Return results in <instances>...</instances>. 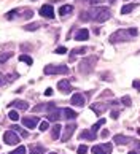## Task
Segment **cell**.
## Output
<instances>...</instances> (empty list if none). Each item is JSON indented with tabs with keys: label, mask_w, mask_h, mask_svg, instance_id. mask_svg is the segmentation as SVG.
Segmentation results:
<instances>
[{
	"label": "cell",
	"mask_w": 140,
	"mask_h": 154,
	"mask_svg": "<svg viewBox=\"0 0 140 154\" xmlns=\"http://www.w3.org/2000/svg\"><path fill=\"white\" fill-rule=\"evenodd\" d=\"M110 2H112V3H113V2H115V0H110Z\"/></svg>",
	"instance_id": "obj_41"
},
{
	"label": "cell",
	"mask_w": 140,
	"mask_h": 154,
	"mask_svg": "<svg viewBox=\"0 0 140 154\" xmlns=\"http://www.w3.org/2000/svg\"><path fill=\"white\" fill-rule=\"evenodd\" d=\"M57 89H59L62 94H70L72 92V86H70V83L67 81V79H61V81L57 83Z\"/></svg>",
	"instance_id": "obj_7"
},
{
	"label": "cell",
	"mask_w": 140,
	"mask_h": 154,
	"mask_svg": "<svg viewBox=\"0 0 140 154\" xmlns=\"http://www.w3.org/2000/svg\"><path fill=\"white\" fill-rule=\"evenodd\" d=\"M10 154H26V146H18L14 151H11Z\"/></svg>",
	"instance_id": "obj_28"
},
{
	"label": "cell",
	"mask_w": 140,
	"mask_h": 154,
	"mask_svg": "<svg viewBox=\"0 0 140 154\" xmlns=\"http://www.w3.org/2000/svg\"><path fill=\"white\" fill-rule=\"evenodd\" d=\"M46 129H48V122H42V124H40V130H42V132H45Z\"/></svg>",
	"instance_id": "obj_34"
},
{
	"label": "cell",
	"mask_w": 140,
	"mask_h": 154,
	"mask_svg": "<svg viewBox=\"0 0 140 154\" xmlns=\"http://www.w3.org/2000/svg\"><path fill=\"white\" fill-rule=\"evenodd\" d=\"M72 105L75 106H83L84 105V97L81 94H73L72 95Z\"/></svg>",
	"instance_id": "obj_12"
},
{
	"label": "cell",
	"mask_w": 140,
	"mask_h": 154,
	"mask_svg": "<svg viewBox=\"0 0 140 154\" xmlns=\"http://www.w3.org/2000/svg\"><path fill=\"white\" fill-rule=\"evenodd\" d=\"M91 110L96 111L97 115H102V113L107 110V103H92L91 105Z\"/></svg>",
	"instance_id": "obj_14"
},
{
	"label": "cell",
	"mask_w": 140,
	"mask_h": 154,
	"mask_svg": "<svg viewBox=\"0 0 140 154\" xmlns=\"http://www.w3.org/2000/svg\"><path fill=\"white\" fill-rule=\"evenodd\" d=\"M134 145H135V148H137V151L140 152V143H137V141H134Z\"/></svg>",
	"instance_id": "obj_39"
},
{
	"label": "cell",
	"mask_w": 140,
	"mask_h": 154,
	"mask_svg": "<svg viewBox=\"0 0 140 154\" xmlns=\"http://www.w3.org/2000/svg\"><path fill=\"white\" fill-rule=\"evenodd\" d=\"M134 88H135V89H140V81H137V79H135V81H134Z\"/></svg>",
	"instance_id": "obj_36"
},
{
	"label": "cell",
	"mask_w": 140,
	"mask_h": 154,
	"mask_svg": "<svg viewBox=\"0 0 140 154\" xmlns=\"http://www.w3.org/2000/svg\"><path fill=\"white\" fill-rule=\"evenodd\" d=\"M43 152H45V149H43L42 146H37V145H35V146L30 148V152H29V154H43Z\"/></svg>",
	"instance_id": "obj_23"
},
{
	"label": "cell",
	"mask_w": 140,
	"mask_h": 154,
	"mask_svg": "<svg viewBox=\"0 0 140 154\" xmlns=\"http://www.w3.org/2000/svg\"><path fill=\"white\" fill-rule=\"evenodd\" d=\"M61 115H62V110H52L48 115V121H59L62 118Z\"/></svg>",
	"instance_id": "obj_15"
},
{
	"label": "cell",
	"mask_w": 140,
	"mask_h": 154,
	"mask_svg": "<svg viewBox=\"0 0 140 154\" xmlns=\"http://www.w3.org/2000/svg\"><path fill=\"white\" fill-rule=\"evenodd\" d=\"M137 8V3H129V5H124V7L121 8V14H129L132 13L134 10Z\"/></svg>",
	"instance_id": "obj_18"
},
{
	"label": "cell",
	"mask_w": 140,
	"mask_h": 154,
	"mask_svg": "<svg viewBox=\"0 0 140 154\" xmlns=\"http://www.w3.org/2000/svg\"><path fill=\"white\" fill-rule=\"evenodd\" d=\"M113 141L116 145H127V143H134V138H131V137H124V135H115Z\"/></svg>",
	"instance_id": "obj_9"
},
{
	"label": "cell",
	"mask_w": 140,
	"mask_h": 154,
	"mask_svg": "<svg viewBox=\"0 0 140 154\" xmlns=\"http://www.w3.org/2000/svg\"><path fill=\"white\" fill-rule=\"evenodd\" d=\"M45 95H48V97H49V95H52V89H51V88H48V89L45 91Z\"/></svg>",
	"instance_id": "obj_35"
},
{
	"label": "cell",
	"mask_w": 140,
	"mask_h": 154,
	"mask_svg": "<svg viewBox=\"0 0 140 154\" xmlns=\"http://www.w3.org/2000/svg\"><path fill=\"white\" fill-rule=\"evenodd\" d=\"M118 115H119L118 111H113V113H112V118H113V119H116V118H118Z\"/></svg>",
	"instance_id": "obj_37"
},
{
	"label": "cell",
	"mask_w": 140,
	"mask_h": 154,
	"mask_svg": "<svg viewBox=\"0 0 140 154\" xmlns=\"http://www.w3.org/2000/svg\"><path fill=\"white\" fill-rule=\"evenodd\" d=\"M11 105L16 106L18 110H29V103H27L26 100H14Z\"/></svg>",
	"instance_id": "obj_16"
},
{
	"label": "cell",
	"mask_w": 140,
	"mask_h": 154,
	"mask_svg": "<svg viewBox=\"0 0 140 154\" xmlns=\"http://www.w3.org/2000/svg\"><path fill=\"white\" fill-rule=\"evenodd\" d=\"M19 60H21V62H26L27 65H32V59L29 57V56H26V54H22V56H19Z\"/></svg>",
	"instance_id": "obj_27"
},
{
	"label": "cell",
	"mask_w": 140,
	"mask_h": 154,
	"mask_svg": "<svg viewBox=\"0 0 140 154\" xmlns=\"http://www.w3.org/2000/svg\"><path fill=\"white\" fill-rule=\"evenodd\" d=\"M113 145L112 143H103V145H96L92 146V154H112Z\"/></svg>",
	"instance_id": "obj_4"
},
{
	"label": "cell",
	"mask_w": 140,
	"mask_h": 154,
	"mask_svg": "<svg viewBox=\"0 0 140 154\" xmlns=\"http://www.w3.org/2000/svg\"><path fill=\"white\" fill-rule=\"evenodd\" d=\"M129 154H137V152H135V151H131V152H129Z\"/></svg>",
	"instance_id": "obj_40"
},
{
	"label": "cell",
	"mask_w": 140,
	"mask_h": 154,
	"mask_svg": "<svg viewBox=\"0 0 140 154\" xmlns=\"http://www.w3.org/2000/svg\"><path fill=\"white\" fill-rule=\"evenodd\" d=\"M40 14L43 16V18H54V10H52L51 5H43L42 8H40Z\"/></svg>",
	"instance_id": "obj_8"
},
{
	"label": "cell",
	"mask_w": 140,
	"mask_h": 154,
	"mask_svg": "<svg viewBox=\"0 0 140 154\" xmlns=\"http://www.w3.org/2000/svg\"><path fill=\"white\" fill-rule=\"evenodd\" d=\"M62 116L67 118V119H75V118H77V113H75L73 110H70V108H64V110H62Z\"/></svg>",
	"instance_id": "obj_19"
},
{
	"label": "cell",
	"mask_w": 140,
	"mask_h": 154,
	"mask_svg": "<svg viewBox=\"0 0 140 154\" xmlns=\"http://www.w3.org/2000/svg\"><path fill=\"white\" fill-rule=\"evenodd\" d=\"M61 129H62V127H61L59 124H54V125L51 127V137H52V140H57V138H59Z\"/></svg>",
	"instance_id": "obj_17"
},
{
	"label": "cell",
	"mask_w": 140,
	"mask_h": 154,
	"mask_svg": "<svg viewBox=\"0 0 140 154\" xmlns=\"http://www.w3.org/2000/svg\"><path fill=\"white\" fill-rule=\"evenodd\" d=\"M45 75H65L68 68L65 65H46L43 68Z\"/></svg>",
	"instance_id": "obj_3"
},
{
	"label": "cell",
	"mask_w": 140,
	"mask_h": 154,
	"mask_svg": "<svg viewBox=\"0 0 140 154\" xmlns=\"http://www.w3.org/2000/svg\"><path fill=\"white\" fill-rule=\"evenodd\" d=\"M103 124H105V119H99V121H97V122H96V124L91 127V130H92V132H97V130H99V127H102Z\"/></svg>",
	"instance_id": "obj_24"
},
{
	"label": "cell",
	"mask_w": 140,
	"mask_h": 154,
	"mask_svg": "<svg viewBox=\"0 0 140 154\" xmlns=\"http://www.w3.org/2000/svg\"><path fill=\"white\" fill-rule=\"evenodd\" d=\"M13 130H14V132H19V134H21L22 137H24V138H27V137H29V134L26 132L24 129H21L19 125H13Z\"/></svg>",
	"instance_id": "obj_25"
},
{
	"label": "cell",
	"mask_w": 140,
	"mask_h": 154,
	"mask_svg": "<svg viewBox=\"0 0 140 154\" xmlns=\"http://www.w3.org/2000/svg\"><path fill=\"white\" fill-rule=\"evenodd\" d=\"M3 141L7 145H18L19 143V137L16 135L14 130H8V132H5V135H3Z\"/></svg>",
	"instance_id": "obj_6"
},
{
	"label": "cell",
	"mask_w": 140,
	"mask_h": 154,
	"mask_svg": "<svg viewBox=\"0 0 140 154\" xmlns=\"http://www.w3.org/2000/svg\"><path fill=\"white\" fill-rule=\"evenodd\" d=\"M86 51H88V48H75L73 51H72V54H70V60H73L75 59V56H77V54H84L86 53Z\"/></svg>",
	"instance_id": "obj_22"
},
{
	"label": "cell",
	"mask_w": 140,
	"mask_h": 154,
	"mask_svg": "<svg viewBox=\"0 0 140 154\" xmlns=\"http://www.w3.org/2000/svg\"><path fill=\"white\" fill-rule=\"evenodd\" d=\"M38 24H30V26H26V30H37L38 29Z\"/></svg>",
	"instance_id": "obj_32"
},
{
	"label": "cell",
	"mask_w": 140,
	"mask_h": 154,
	"mask_svg": "<svg viewBox=\"0 0 140 154\" xmlns=\"http://www.w3.org/2000/svg\"><path fill=\"white\" fill-rule=\"evenodd\" d=\"M137 29H121L118 32H115L110 37V43H119V42H127L132 37H137Z\"/></svg>",
	"instance_id": "obj_2"
},
{
	"label": "cell",
	"mask_w": 140,
	"mask_h": 154,
	"mask_svg": "<svg viewBox=\"0 0 140 154\" xmlns=\"http://www.w3.org/2000/svg\"><path fill=\"white\" fill-rule=\"evenodd\" d=\"M88 37H89V30L88 29H80L77 33H75V40H78V42L88 40Z\"/></svg>",
	"instance_id": "obj_13"
},
{
	"label": "cell",
	"mask_w": 140,
	"mask_h": 154,
	"mask_svg": "<svg viewBox=\"0 0 140 154\" xmlns=\"http://www.w3.org/2000/svg\"><path fill=\"white\" fill-rule=\"evenodd\" d=\"M22 124H24L27 129H35V125L38 124V118L37 116L35 118H24L22 119Z\"/></svg>",
	"instance_id": "obj_10"
},
{
	"label": "cell",
	"mask_w": 140,
	"mask_h": 154,
	"mask_svg": "<svg viewBox=\"0 0 140 154\" xmlns=\"http://www.w3.org/2000/svg\"><path fill=\"white\" fill-rule=\"evenodd\" d=\"M56 53H57V54H64V53H67V49L64 48V46H59V48L56 49Z\"/></svg>",
	"instance_id": "obj_33"
},
{
	"label": "cell",
	"mask_w": 140,
	"mask_h": 154,
	"mask_svg": "<svg viewBox=\"0 0 140 154\" xmlns=\"http://www.w3.org/2000/svg\"><path fill=\"white\" fill-rule=\"evenodd\" d=\"M121 102H122L126 106H129V105H131V97H129V95H124V97L121 99Z\"/></svg>",
	"instance_id": "obj_30"
},
{
	"label": "cell",
	"mask_w": 140,
	"mask_h": 154,
	"mask_svg": "<svg viewBox=\"0 0 140 154\" xmlns=\"http://www.w3.org/2000/svg\"><path fill=\"white\" fill-rule=\"evenodd\" d=\"M11 56H13V53H5V54H2V56H0V64H5V62H7Z\"/></svg>",
	"instance_id": "obj_26"
},
{
	"label": "cell",
	"mask_w": 140,
	"mask_h": 154,
	"mask_svg": "<svg viewBox=\"0 0 140 154\" xmlns=\"http://www.w3.org/2000/svg\"><path fill=\"white\" fill-rule=\"evenodd\" d=\"M73 11V7L72 5H64V7H61L59 8V13L62 14V16H67V14H70Z\"/></svg>",
	"instance_id": "obj_20"
},
{
	"label": "cell",
	"mask_w": 140,
	"mask_h": 154,
	"mask_svg": "<svg viewBox=\"0 0 140 154\" xmlns=\"http://www.w3.org/2000/svg\"><path fill=\"white\" fill-rule=\"evenodd\" d=\"M96 60L97 57H94L92 56L91 59H84L83 62L80 64V70L83 72V73H88V72H92V68H94V64H96Z\"/></svg>",
	"instance_id": "obj_5"
},
{
	"label": "cell",
	"mask_w": 140,
	"mask_h": 154,
	"mask_svg": "<svg viewBox=\"0 0 140 154\" xmlns=\"http://www.w3.org/2000/svg\"><path fill=\"white\" fill-rule=\"evenodd\" d=\"M81 138H88V140H96V132H92V130H84V132H81Z\"/></svg>",
	"instance_id": "obj_21"
},
{
	"label": "cell",
	"mask_w": 140,
	"mask_h": 154,
	"mask_svg": "<svg viewBox=\"0 0 140 154\" xmlns=\"http://www.w3.org/2000/svg\"><path fill=\"white\" fill-rule=\"evenodd\" d=\"M8 118L11 119V121H18V119H19V115H18V111H10Z\"/></svg>",
	"instance_id": "obj_29"
},
{
	"label": "cell",
	"mask_w": 140,
	"mask_h": 154,
	"mask_svg": "<svg viewBox=\"0 0 140 154\" xmlns=\"http://www.w3.org/2000/svg\"><path fill=\"white\" fill-rule=\"evenodd\" d=\"M75 129H77V125H75V124H68L65 127V132H64V135H62V141H67L70 137H72V134L75 132Z\"/></svg>",
	"instance_id": "obj_11"
},
{
	"label": "cell",
	"mask_w": 140,
	"mask_h": 154,
	"mask_svg": "<svg viewBox=\"0 0 140 154\" xmlns=\"http://www.w3.org/2000/svg\"><path fill=\"white\" fill-rule=\"evenodd\" d=\"M0 84H5V79H3V75L0 73Z\"/></svg>",
	"instance_id": "obj_38"
},
{
	"label": "cell",
	"mask_w": 140,
	"mask_h": 154,
	"mask_svg": "<svg viewBox=\"0 0 140 154\" xmlns=\"http://www.w3.org/2000/svg\"><path fill=\"white\" fill-rule=\"evenodd\" d=\"M110 13L108 8H102V7H97V8H91L89 11H84L81 13L80 19L81 21H97V22H105L107 19H110Z\"/></svg>",
	"instance_id": "obj_1"
},
{
	"label": "cell",
	"mask_w": 140,
	"mask_h": 154,
	"mask_svg": "<svg viewBox=\"0 0 140 154\" xmlns=\"http://www.w3.org/2000/svg\"><path fill=\"white\" fill-rule=\"evenodd\" d=\"M86 152H88V146L81 145V146L78 148V154H86Z\"/></svg>",
	"instance_id": "obj_31"
},
{
	"label": "cell",
	"mask_w": 140,
	"mask_h": 154,
	"mask_svg": "<svg viewBox=\"0 0 140 154\" xmlns=\"http://www.w3.org/2000/svg\"><path fill=\"white\" fill-rule=\"evenodd\" d=\"M51 154H54V152H51Z\"/></svg>",
	"instance_id": "obj_42"
}]
</instances>
